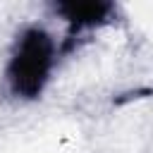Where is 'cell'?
Here are the masks:
<instances>
[{"label":"cell","instance_id":"obj_1","mask_svg":"<svg viewBox=\"0 0 153 153\" xmlns=\"http://www.w3.org/2000/svg\"><path fill=\"white\" fill-rule=\"evenodd\" d=\"M53 65V41L43 29H31L22 36L17 55L10 65L12 88L26 98H33L43 81L48 79V69Z\"/></svg>","mask_w":153,"mask_h":153}]
</instances>
